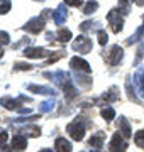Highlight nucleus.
Instances as JSON below:
<instances>
[{
	"label": "nucleus",
	"mask_w": 144,
	"mask_h": 152,
	"mask_svg": "<svg viewBox=\"0 0 144 152\" xmlns=\"http://www.w3.org/2000/svg\"><path fill=\"white\" fill-rule=\"evenodd\" d=\"M39 152H53L51 149H43V151H39Z\"/></svg>",
	"instance_id": "nucleus-33"
},
{
	"label": "nucleus",
	"mask_w": 144,
	"mask_h": 152,
	"mask_svg": "<svg viewBox=\"0 0 144 152\" xmlns=\"http://www.w3.org/2000/svg\"><path fill=\"white\" fill-rule=\"evenodd\" d=\"M7 140H9V132L7 130H0V147H5Z\"/></svg>",
	"instance_id": "nucleus-26"
},
{
	"label": "nucleus",
	"mask_w": 144,
	"mask_h": 152,
	"mask_svg": "<svg viewBox=\"0 0 144 152\" xmlns=\"http://www.w3.org/2000/svg\"><path fill=\"white\" fill-rule=\"evenodd\" d=\"M122 56H124V51H122L120 46H112L105 54H104V58H105V61L109 63V64L115 66L122 61Z\"/></svg>",
	"instance_id": "nucleus-3"
},
{
	"label": "nucleus",
	"mask_w": 144,
	"mask_h": 152,
	"mask_svg": "<svg viewBox=\"0 0 144 152\" xmlns=\"http://www.w3.org/2000/svg\"><path fill=\"white\" fill-rule=\"evenodd\" d=\"M2 152H15V151H10V149H7V145H5V147H2Z\"/></svg>",
	"instance_id": "nucleus-32"
},
{
	"label": "nucleus",
	"mask_w": 144,
	"mask_h": 152,
	"mask_svg": "<svg viewBox=\"0 0 144 152\" xmlns=\"http://www.w3.org/2000/svg\"><path fill=\"white\" fill-rule=\"evenodd\" d=\"M21 100L22 98H19V100H14V98H9V96H5V98H0V103H2V107H5V108H9V110H15V112H21Z\"/></svg>",
	"instance_id": "nucleus-9"
},
{
	"label": "nucleus",
	"mask_w": 144,
	"mask_h": 152,
	"mask_svg": "<svg viewBox=\"0 0 144 152\" xmlns=\"http://www.w3.org/2000/svg\"><path fill=\"white\" fill-rule=\"evenodd\" d=\"M65 19H66V9H65V5H61L56 9V12L53 14V20L60 26V24H63L65 22Z\"/></svg>",
	"instance_id": "nucleus-15"
},
{
	"label": "nucleus",
	"mask_w": 144,
	"mask_h": 152,
	"mask_svg": "<svg viewBox=\"0 0 144 152\" xmlns=\"http://www.w3.org/2000/svg\"><path fill=\"white\" fill-rule=\"evenodd\" d=\"M70 66H71L75 71H78V73H87V75H88L90 71H92V68H90L88 63H87L85 59H82V58H78V56L71 58V61H70Z\"/></svg>",
	"instance_id": "nucleus-7"
},
{
	"label": "nucleus",
	"mask_w": 144,
	"mask_h": 152,
	"mask_svg": "<svg viewBox=\"0 0 144 152\" xmlns=\"http://www.w3.org/2000/svg\"><path fill=\"white\" fill-rule=\"evenodd\" d=\"M54 100H46V102H43V103L39 105V112L41 113H48V112H51V110L54 108Z\"/></svg>",
	"instance_id": "nucleus-18"
},
{
	"label": "nucleus",
	"mask_w": 144,
	"mask_h": 152,
	"mask_svg": "<svg viewBox=\"0 0 144 152\" xmlns=\"http://www.w3.org/2000/svg\"><path fill=\"white\" fill-rule=\"evenodd\" d=\"M119 96H120V95H119V90H117V88H110L107 93H104L102 98L105 100V103H112V102L119 100Z\"/></svg>",
	"instance_id": "nucleus-16"
},
{
	"label": "nucleus",
	"mask_w": 144,
	"mask_h": 152,
	"mask_svg": "<svg viewBox=\"0 0 144 152\" xmlns=\"http://www.w3.org/2000/svg\"><path fill=\"white\" fill-rule=\"evenodd\" d=\"M107 20H109V24H110L112 32H115V34L120 32L122 27H124V19H122V15L119 14V10H110L109 12Z\"/></svg>",
	"instance_id": "nucleus-6"
},
{
	"label": "nucleus",
	"mask_w": 144,
	"mask_h": 152,
	"mask_svg": "<svg viewBox=\"0 0 144 152\" xmlns=\"http://www.w3.org/2000/svg\"><path fill=\"white\" fill-rule=\"evenodd\" d=\"M66 5H71V7H80L83 4V0H65Z\"/></svg>",
	"instance_id": "nucleus-28"
},
{
	"label": "nucleus",
	"mask_w": 144,
	"mask_h": 152,
	"mask_svg": "<svg viewBox=\"0 0 144 152\" xmlns=\"http://www.w3.org/2000/svg\"><path fill=\"white\" fill-rule=\"evenodd\" d=\"M9 42H10V37H9V34L2 31V32H0V44H9Z\"/></svg>",
	"instance_id": "nucleus-27"
},
{
	"label": "nucleus",
	"mask_w": 144,
	"mask_h": 152,
	"mask_svg": "<svg viewBox=\"0 0 144 152\" xmlns=\"http://www.w3.org/2000/svg\"><path fill=\"white\" fill-rule=\"evenodd\" d=\"M134 81H136V85H137L139 90L144 93V68H141V69L136 71V75H134Z\"/></svg>",
	"instance_id": "nucleus-17"
},
{
	"label": "nucleus",
	"mask_w": 144,
	"mask_h": 152,
	"mask_svg": "<svg viewBox=\"0 0 144 152\" xmlns=\"http://www.w3.org/2000/svg\"><path fill=\"white\" fill-rule=\"evenodd\" d=\"M39 2H43V0H39Z\"/></svg>",
	"instance_id": "nucleus-36"
},
{
	"label": "nucleus",
	"mask_w": 144,
	"mask_h": 152,
	"mask_svg": "<svg viewBox=\"0 0 144 152\" xmlns=\"http://www.w3.org/2000/svg\"><path fill=\"white\" fill-rule=\"evenodd\" d=\"M92 39L87 37V36H78V39L73 42V49L76 51V53H80V54H87V53H90L92 51Z\"/></svg>",
	"instance_id": "nucleus-5"
},
{
	"label": "nucleus",
	"mask_w": 144,
	"mask_h": 152,
	"mask_svg": "<svg viewBox=\"0 0 144 152\" xmlns=\"http://www.w3.org/2000/svg\"><path fill=\"white\" fill-rule=\"evenodd\" d=\"M61 56H63V54H61V53H58V54H54V56H53V58H49V59L46 61V64H51V63H54V61H58V59H60V58H61Z\"/></svg>",
	"instance_id": "nucleus-29"
},
{
	"label": "nucleus",
	"mask_w": 144,
	"mask_h": 152,
	"mask_svg": "<svg viewBox=\"0 0 144 152\" xmlns=\"http://www.w3.org/2000/svg\"><path fill=\"white\" fill-rule=\"evenodd\" d=\"M104 139H105V134H104V132H98V134L92 135L88 139L90 147H93V149H100V147L104 145Z\"/></svg>",
	"instance_id": "nucleus-13"
},
{
	"label": "nucleus",
	"mask_w": 144,
	"mask_h": 152,
	"mask_svg": "<svg viewBox=\"0 0 144 152\" xmlns=\"http://www.w3.org/2000/svg\"><path fill=\"white\" fill-rule=\"evenodd\" d=\"M134 142H136L139 147H143V149H144V130L136 132V135H134Z\"/></svg>",
	"instance_id": "nucleus-24"
},
{
	"label": "nucleus",
	"mask_w": 144,
	"mask_h": 152,
	"mask_svg": "<svg viewBox=\"0 0 144 152\" xmlns=\"http://www.w3.org/2000/svg\"><path fill=\"white\" fill-rule=\"evenodd\" d=\"M54 145H56V151H58V152H71L73 151L71 144H70L65 137H58Z\"/></svg>",
	"instance_id": "nucleus-12"
},
{
	"label": "nucleus",
	"mask_w": 144,
	"mask_h": 152,
	"mask_svg": "<svg viewBox=\"0 0 144 152\" xmlns=\"http://www.w3.org/2000/svg\"><path fill=\"white\" fill-rule=\"evenodd\" d=\"M27 147V139L22 134H17L12 137V151H24Z\"/></svg>",
	"instance_id": "nucleus-10"
},
{
	"label": "nucleus",
	"mask_w": 144,
	"mask_h": 152,
	"mask_svg": "<svg viewBox=\"0 0 144 152\" xmlns=\"http://www.w3.org/2000/svg\"><path fill=\"white\" fill-rule=\"evenodd\" d=\"M127 139H124V135H122L120 132H115L114 134V137H112L110 144H109V149H110V152H126V149H127Z\"/></svg>",
	"instance_id": "nucleus-4"
},
{
	"label": "nucleus",
	"mask_w": 144,
	"mask_h": 152,
	"mask_svg": "<svg viewBox=\"0 0 144 152\" xmlns=\"http://www.w3.org/2000/svg\"><path fill=\"white\" fill-rule=\"evenodd\" d=\"M107 41H109L107 32H105V31H98V44H100V46H105Z\"/></svg>",
	"instance_id": "nucleus-25"
},
{
	"label": "nucleus",
	"mask_w": 144,
	"mask_h": 152,
	"mask_svg": "<svg viewBox=\"0 0 144 152\" xmlns=\"http://www.w3.org/2000/svg\"><path fill=\"white\" fill-rule=\"evenodd\" d=\"M29 90L32 93H37V95H49V96H53L54 95V90H51V88H48V86H39V85H29Z\"/></svg>",
	"instance_id": "nucleus-14"
},
{
	"label": "nucleus",
	"mask_w": 144,
	"mask_h": 152,
	"mask_svg": "<svg viewBox=\"0 0 144 152\" xmlns=\"http://www.w3.org/2000/svg\"><path fill=\"white\" fill-rule=\"evenodd\" d=\"M102 117H104L107 122H112L114 117H115V110L112 108V107H105V108H102Z\"/></svg>",
	"instance_id": "nucleus-19"
},
{
	"label": "nucleus",
	"mask_w": 144,
	"mask_h": 152,
	"mask_svg": "<svg viewBox=\"0 0 144 152\" xmlns=\"http://www.w3.org/2000/svg\"><path fill=\"white\" fill-rule=\"evenodd\" d=\"M66 130H68V134L71 135L73 140L80 142L85 137V130H87V127H85V124L82 122V118H75L71 124L66 127Z\"/></svg>",
	"instance_id": "nucleus-2"
},
{
	"label": "nucleus",
	"mask_w": 144,
	"mask_h": 152,
	"mask_svg": "<svg viewBox=\"0 0 144 152\" xmlns=\"http://www.w3.org/2000/svg\"><path fill=\"white\" fill-rule=\"evenodd\" d=\"M119 132L124 135V139H131V135H132L131 124H129V120L126 118V117H120V118H119Z\"/></svg>",
	"instance_id": "nucleus-11"
},
{
	"label": "nucleus",
	"mask_w": 144,
	"mask_h": 152,
	"mask_svg": "<svg viewBox=\"0 0 144 152\" xmlns=\"http://www.w3.org/2000/svg\"><path fill=\"white\" fill-rule=\"evenodd\" d=\"M70 39H71V31L70 29H61L58 32V41L60 42H68Z\"/></svg>",
	"instance_id": "nucleus-20"
},
{
	"label": "nucleus",
	"mask_w": 144,
	"mask_h": 152,
	"mask_svg": "<svg viewBox=\"0 0 144 152\" xmlns=\"http://www.w3.org/2000/svg\"><path fill=\"white\" fill-rule=\"evenodd\" d=\"M95 152H100V151H95Z\"/></svg>",
	"instance_id": "nucleus-35"
},
{
	"label": "nucleus",
	"mask_w": 144,
	"mask_h": 152,
	"mask_svg": "<svg viewBox=\"0 0 144 152\" xmlns=\"http://www.w3.org/2000/svg\"><path fill=\"white\" fill-rule=\"evenodd\" d=\"M97 7H98V4H97V2H92V0H90V2H87V4H85V9H83V14H87V15H88V14H92V12H95L97 10Z\"/></svg>",
	"instance_id": "nucleus-21"
},
{
	"label": "nucleus",
	"mask_w": 144,
	"mask_h": 152,
	"mask_svg": "<svg viewBox=\"0 0 144 152\" xmlns=\"http://www.w3.org/2000/svg\"><path fill=\"white\" fill-rule=\"evenodd\" d=\"M15 69H31L29 64H15Z\"/></svg>",
	"instance_id": "nucleus-30"
},
{
	"label": "nucleus",
	"mask_w": 144,
	"mask_h": 152,
	"mask_svg": "<svg viewBox=\"0 0 144 152\" xmlns=\"http://www.w3.org/2000/svg\"><path fill=\"white\" fill-rule=\"evenodd\" d=\"M129 2H131V0H119V5H120V7H124V9H127Z\"/></svg>",
	"instance_id": "nucleus-31"
},
{
	"label": "nucleus",
	"mask_w": 144,
	"mask_h": 152,
	"mask_svg": "<svg viewBox=\"0 0 144 152\" xmlns=\"http://www.w3.org/2000/svg\"><path fill=\"white\" fill-rule=\"evenodd\" d=\"M80 29H82V31H88V29H92V31H100V24H95V22H83V24H82V26H80Z\"/></svg>",
	"instance_id": "nucleus-22"
},
{
	"label": "nucleus",
	"mask_w": 144,
	"mask_h": 152,
	"mask_svg": "<svg viewBox=\"0 0 144 152\" xmlns=\"http://www.w3.org/2000/svg\"><path fill=\"white\" fill-rule=\"evenodd\" d=\"M49 14H51L49 10H44L39 17H34V19H31V20H29L22 29H24V31H27V32H31V34L41 32V31L44 29V26H46V22H44V20H46V17L49 15Z\"/></svg>",
	"instance_id": "nucleus-1"
},
{
	"label": "nucleus",
	"mask_w": 144,
	"mask_h": 152,
	"mask_svg": "<svg viewBox=\"0 0 144 152\" xmlns=\"http://www.w3.org/2000/svg\"><path fill=\"white\" fill-rule=\"evenodd\" d=\"M26 58H46L49 56V49H43V48H27L24 51Z\"/></svg>",
	"instance_id": "nucleus-8"
},
{
	"label": "nucleus",
	"mask_w": 144,
	"mask_h": 152,
	"mask_svg": "<svg viewBox=\"0 0 144 152\" xmlns=\"http://www.w3.org/2000/svg\"><path fill=\"white\" fill-rule=\"evenodd\" d=\"M2 56H4V51H2V49H0V58H2Z\"/></svg>",
	"instance_id": "nucleus-34"
},
{
	"label": "nucleus",
	"mask_w": 144,
	"mask_h": 152,
	"mask_svg": "<svg viewBox=\"0 0 144 152\" xmlns=\"http://www.w3.org/2000/svg\"><path fill=\"white\" fill-rule=\"evenodd\" d=\"M10 0H0V15H4V14H7V12L10 10Z\"/></svg>",
	"instance_id": "nucleus-23"
}]
</instances>
